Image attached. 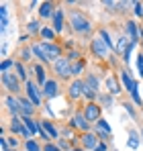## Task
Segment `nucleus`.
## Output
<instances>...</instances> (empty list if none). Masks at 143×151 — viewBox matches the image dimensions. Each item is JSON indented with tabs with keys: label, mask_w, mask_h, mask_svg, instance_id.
<instances>
[{
	"label": "nucleus",
	"mask_w": 143,
	"mask_h": 151,
	"mask_svg": "<svg viewBox=\"0 0 143 151\" xmlns=\"http://www.w3.org/2000/svg\"><path fill=\"white\" fill-rule=\"evenodd\" d=\"M33 55L41 61V63H49V61H57L61 59V47L57 43H49V41H41V43H35L31 45Z\"/></svg>",
	"instance_id": "nucleus-1"
},
{
	"label": "nucleus",
	"mask_w": 143,
	"mask_h": 151,
	"mask_svg": "<svg viewBox=\"0 0 143 151\" xmlns=\"http://www.w3.org/2000/svg\"><path fill=\"white\" fill-rule=\"evenodd\" d=\"M119 78H121V82H123V86H125V90L131 94V98H133V102L137 104V106H141L143 104V98H141V94H139V84L131 78V72H127V70H121L119 72Z\"/></svg>",
	"instance_id": "nucleus-2"
},
{
	"label": "nucleus",
	"mask_w": 143,
	"mask_h": 151,
	"mask_svg": "<svg viewBox=\"0 0 143 151\" xmlns=\"http://www.w3.org/2000/svg\"><path fill=\"white\" fill-rule=\"evenodd\" d=\"M70 25L76 33H82V35L92 31V23H90L84 14H80V12H72L70 14Z\"/></svg>",
	"instance_id": "nucleus-3"
},
{
	"label": "nucleus",
	"mask_w": 143,
	"mask_h": 151,
	"mask_svg": "<svg viewBox=\"0 0 143 151\" xmlns=\"http://www.w3.org/2000/svg\"><path fill=\"white\" fill-rule=\"evenodd\" d=\"M2 78V86L14 96V94H19L21 92V84H19V78H14V76L10 74V72H4V74L0 76Z\"/></svg>",
	"instance_id": "nucleus-4"
},
{
	"label": "nucleus",
	"mask_w": 143,
	"mask_h": 151,
	"mask_svg": "<svg viewBox=\"0 0 143 151\" xmlns=\"http://www.w3.org/2000/svg\"><path fill=\"white\" fill-rule=\"evenodd\" d=\"M25 90H27V98H29V100L33 102L35 106H41V98H43V90H39L35 82H31V80H29V82L25 84Z\"/></svg>",
	"instance_id": "nucleus-5"
},
{
	"label": "nucleus",
	"mask_w": 143,
	"mask_h": 151,
	"mask_svg": "<svg viewBox=\"0 0 143 151\" xmlns=\"http://www.w3.org/2000/svg\"><path fill=\"white\" fill-rule=\"evenodd\" d=\"M90 51L94 53L98 59H104V57H108V53H110V49L106 47V43H104L100 37H94V39H92V43H90Z\"/></svg>",
	"instance_id": "nucleus-6"
},
{
	"label": "nucleus",
	"mask_w": 143,
	"mask_h": 151,
	"mask_svg": "<svg viewBox=\"0 0 143 151\" xmlns=\"http://www.w3.org/2000/svg\"><path fill=\"white\" fill-rule=\"evenodd\" d=\"M53 70H55V74L59 76V78H70L72 76V61L68 57H61V59H57L53 63Z\"/></svg>",
	"instance_id": "nucleus-7"
},
{
	"label": "nucleus",
	"mask_w": 143,
	"mask_h": 151,
	"mask_svg": "<svg viewBox=\"0 0 143 151\" xmlns=\"http://www.w3.org/2000/svg\"><path fill=\"white\" fill-rule=\"evenodd\" d=\"M84 116L88 119V123H96V121H100L102 116H100V104H96V102H88L86 106H84Z\"/></svg>",
	"instance_id": "nucleus-8"
},
{
	"label": "nucleus",
	"mask_w": 143,
	"mask_h": 151,
	"mask_svg": "<svg viewBox=\"0 0 143 151\" xmlns=\"http://www.w3.org/2000/svg\"><path fill=\"white\" fill-rule=\"evenodd\" d=\"M70 125H72V129H78V131H82V133H88V129H90V123H88V119L84 116V112H76V114L72 116Z\"/></svg>",
	"instance_id": "nucleus-9"
},
{
	"label": "nucleus",
	"mask_w": 143,
	"mask_h": 151,
	"mask_svg": "<svg viewBox=\"0 0 143 151\" xmlns=\"http://www.w3.org/2000/svg\"><path fill=\"white\" fill-rule=\"evenodd\" d=\"M10 131H12L14 135H23L25 139H33L31 133H29L27 127H25L23 119H19V116H12V119H10Z\"/></svg>",
	"instance_id": "nucleus-10"
},
{
	"label": "nucleus",
	"mask_w": 143,
	"mask_h": 151,
	"mask_svg": "<svg viewBox=\"0 0 143 151\" xmlns=\"http://www.w3.org/2000/svg\"><path fill=\"white\" fill-rule=\"evenodd\" d=\"M96 135H98V139H104V141H108L110 139V135H113V129L110 125L104 121V119H100V121H96Z\"/></svg>",
	"instance_id": "nucleus-11"
},
{
	"label": "nucleus",
	"mask_w": 143,
	"mask_h": 151,
	"mask_svg": "<svg viewBox=\"0 0 143 151\" xmlns=\"http://www.w3.org/2000/svg\"><path fill=\"white\" fill-rule=\"evenodd\" d=\"M80 139H82V147L88 149V151H94L96 147H98V143H100V141H98V135H96V133H90V131L84 133Z\"/></svg>",
	"instance_id": "nucleus-12"
},
{
	"label": "nucleus",
	"mask_w": 143,
	"mask_h": 151,
	"mask_svg": "<svg viewBox=\"0 0 143 151\" xmlns=\"http://www.w3.org/2000/svg\"><path fill=\"white\" fill-rule=\"evenodd\" d=\"M84 90H86V84L82 82V80H74L70 84V92H68V96H70L72 100H78L80 96H84Z\"/></svg>",
	"instance_id": "nucleus-13"
},
{
	"label": "nucleus",
	"mask_w": 143,
	"mask_h": 151,
	"mask_svg": "<svg viewBox=\"0 0 143 151\" xmlns=\"http://www.w3.org/2000/svg\"><path fill=\"white\" fill-rule=\"evenodd\" d=\"M4 104H6V108H8V112H10L12 116H21V100H19L17 96L8 94V96L4 98Z\"/></svg>",
	"instance_id": "nucleus-14"
},
{
	"label": "nucleus",
	"mask_w": 143,
	"mask_h": 151,
	"mask_svg": "<svg viewBox=\"0 0 143 151\" xmlns=\"http://www.w3.org/2000/svg\"><path fill=\"white\" fill-rule=\"evenodd\" d=\"M125 31H127L131 43H139V25L135 21H127L125 23Z\"/></svg>",
	"instance_id": "nucleus-15"
},
{
	"label": "nucleus",
	"mask_w": 143,
	"mask_h": 151,
	"mask_svg": "<svg viewBox=\"0 0 143 151\" xmlns=\"http://www.w3.org/2000/svg\"><path fill=\"white\" fill-rule=\"evenodd\" d=\"M57 94H59V84H57L55 80H47L45 86H43V96H47V100H51V98H55Z\"/></svg>",
	"instance_id": "nucleus-16"
},
{
	"label": "nucleus",
	"mask_w": 143,
	"mask_h": 151,
	"mask_svg": "<svg viewBox=\"0 0 143 151\" xmlns=\"http://www.w3.org/2000/svg\"><path fill=\"white\" fill-rule=\"evenodd\" d=\"M19 100H21V116H33L35 114V104L27 96H21Z\"/></svg>",
	"instance_id": "nucleus-17"
},
{
	"label": "nucleus",
	"mask_w": 143,
	"mask_h": 151,
	"mask_svg": "<svg viewBox=\"0 0 143 151\" xmlns=\"http://www.w3.org/2000/svg\"><path fill=\"white\" fill-rule=\"evenodd\" d=\"M139 145H141V133H137L135 129H131L129 131V139H127V147L135 151Z\"/></svg>",
	"instance_id": "nucleus-18"
},
{
	"label": "nucleus",
	"mask_w": 143,
	"mask_h": 151,
	"mask_svg": "<svg viewBox=\"0 0 143 151\" xmlns=\"http://www.w3.org/2000/svg\"><path fill=\"white\" fill-rule=\"evenodd\" d=\"M55 6H53V2H41V8H39V17L41 19H53V14H55Z\"/></svg>",
	"instance_id": "nucleus-19"
},
{
	"label": "nucleus",
	"mask_w": 143,
	"mask_h": 151,
	"mask_svg": "<svg viewBox=\"0 0 143 151\" xmlns=\"http://www.w3.org/2000/svg\"><path fill=\"white\" fill-rule=\"evenodd\" d=\"M0 31H2V35L8 31V25H10V19H8V6L6 4H0Z\"/></svg>",
	"instance_id": "nucleus-20"
},
{
	"label": "nucleus",
	"mask_w": 143,
	"mask_h": 151,
	"mask_svg": "<svg viewBox=\"0 0 143 151\" xmlns=\"http://www.w3.org/2000/svg\"><path fill=\"white\" fill-rule=\"evenodd\" d=\"M64 17H66L64 8H57L55 14H53V31L55 33H61L64 31Z\"/></svg>",
	"instance_id": "nucleus-21"
},
{
	"label": "nucleus",
	"mask_w": 143,
	"mask_h": 151,
	"mask_svg": "<svg viewBox=\"0 0 143 151\" xmlns=\"http://www.w3.org/2000/svg\"><path fill=\"white\" fill-rule=\"evenodd\" d=\"M106 90H108V94H113V96L121 94L119 80H117V78H113V76H108V78H106Z\"/></svg>",
	"instance_id": "nucleus-22"
},
{
	"label": "nucleus",
	"mask_w": 143,
	"mask_h": 151,
	"mask_svg": "<svg viewBox=\"0 0 143 151\" xmlns=\"http://www.w3.org/2000/svg\"><path fill=\"white\" fill-rule=\"evenodd\" d=\"M86 90H92V92H96L98 94V86H100V80H98V76L94 74H88V78H86Z\"/></svg>",
	"instance_id": "nucleus-23"
},
{
	"label": "nucleus",
	"mask_w": 143,
	"mask_h": 151,
	"mask_svg": "<svg viewBox=\"0 0 143 151\" xmlns=\"http://www.w3.org/2000/svg\"><path fill=\"white\" fill-rule=\"evenodd\" d=\"M39 123H41V129L47 133L51 139H57V137H59V133H57V129L53 127V123H49V121H39Z\"/></svg>",
	"instance_id": "nucleus-24"
},
{
	"label": "nucleus",
	"mask_w": 143,
	"mask_h": 151,
	"mask_svg": "<svg viewBox=\"0 0 143 151\" xmlns=\"http://www.w3.org/2000/svg\"><path fill=\"white\" fill-rule=\"evenodd\" d=\"M98 37H100V39H102V41L106 43V47H108L110 51L115 49V43H113V37H110V33H108L106 29H100V31H98Z\"/></svg>",
	"instance_id": "nucleus-25"
},
{
	"label": "nucleus",
	"mask_w": 143,
	"mask_h": 151,
	"mask_svg": "<svg viewBox=\"0 0 143 151\" xmlns=\"http://www.w3.org/2000/svg\"><path fill=\"white\" fill-rule=\"evenodd\" d=\"M14 70H17V78L23 80L25 84H27V82H29V76H27V70H25L23 61H14Z\"/></svg>",
	"instance_id": "nucleus-26"
},
{
	"label": "nucleus",
	"mask_w": 143,
	"mask_h": 151,
	"mask_svg": "<svg viewBox=\"0 0 143 151\" xmlns=\"http://www.w3.org/2000/svg\"><path fill=\"white\" fill-rule=\"evenodd\" d=\"M33 70H35V76H37V82H39L41 86H45V82H47V76H45V70H43V65H41V63H37Z\"/></svg>",
	"instance_id": "nucleus-27"
},
{
	"label": "nucleus",
	"mask_w": 143,
	"mask_h": 151,
	"mask_svg": "<svg viewBox=\"0 0 143 151\" xmlns=\"http://www.w3.org/2000/svg\"><path fill=\"white\" fill-rule=\"evenodd\" d=\"M39 35H41V37H43L45 41H49V43H53V39H55V35H57V33L53 31V27H43Z\"/></svg>",
	"instance_id": "nucleus-28"
},
{
	"label": "nucleus",
	"mask_w": 143,
	"mask_h": 151,
	"mask_svg": "<svg viewBox=\"0 0 143 151\" xmlns=\"http://www.w3.org/2000/svg\"><path fill=\"white\" fill-rule=\"evenodd\" d=\"M25 151H43V147L35 139H25Z\"/></svg>",
	"instance_id": "nucleus-29"
},
{
	"label": "nucleus",
	"mask_w": 143,
	"mask_h": 151,
	"mask_svg": "<svg viewBox=\"0 0 143 151\" xmlns=\"http://www.w3.org/2000/svg\"><path fill=\"white\" fill-rule=\"evenodd\" d=\"M127 43H131L127 37H119V43H115V49L119 51V53H125V51H127V47H129Z\"/></svg>",
	"instance_id": "nucleus-30"
},
{
	"label": "nucleus",
	"mask_w": 143,
	"mask_h": 151,
	"mask_svg": "<svg viewBox=\"0 0 143 151\" xmlns=\"http://www.w3.org/2000/svg\"><path fill=\"white\" fill-rule=\"evenodd\" d=\"M41 29H43V27H39V21H29V25H27V31H29V35L41 33Z\"/></svg>",
	"instance_id": "nucleus-31"
},
{
	"label": "nucleus",
	"mask_w": 143,
	"mask_h": 151,
	"mask_svg": "<svg viewBox=\"0 0 143 151\" xmlns=\"http://www.w3.org/2000/svg\"><path fill=\"white\" fill-rule=\"evenodd\" d=\"M113 100H115V96L113 94H102V96H98V102L102 104V106H113Z\"/></svg>",
	"instance_id": "nucleus-32"
},
{
	"label": "nucleus",
	"mask_w": 143,
	"mask_h": 151,
	"mask_svg": "<svg viewBox=\"0 0 143 151\" xmlns=\"http://www.w3.org/2000/svg\"><path fill=\"white\" fill-rule=\"evenodd\" d=\"M137 47V43H129V47H127V51L123 53V61L125 63H129V59H131V55H133V49Z\"/></svg>",
	"instance_id": "nucleus-33"
},
{
	"label": "nucleus",
	"mask_w": 143,
	"mask_h": 151,
	"mask_svg": "<svg viewBox=\"0 0 143 151\" xmlns=\"http://www.w3.org/2000/svg\"><path fill=\"white\" fill-rule=\"evenodd\" d=\"M84 70V61H74L72 63V76H80Z\"/></svg>",
	"instance_id": "nucleus-34"
},
{
	"label": "nucleus",
	"mask_w": 143,
	"mask_h": 151,
	"mask_svg": "<svg viewBox=\"0 0 143 151\" xmlns=\"http://www.w3.org/2000/svg\"><path fill=\"white\" fill-rule=\"evenodd\" d=\"M10 68H14V59H2V65H0V72H8Z\"/></svg>",
	"instance_id": "nucleus-35"
},
{
	"label": "nucleus",
	"mask_w": 143,
	"mask_h": 151,
	"mask_svg": "<svg viewBox=\"0 0 143 151\" xmlns=\"http://www.w3.org/2000/svg\"><path fill=\"white\" fill-rule=\"evenodd\" d=\"M131 6H133V12L141 19V17H143V4H141V2H131Z\"/></svg>",
	"instance_id": "nucleus-36"
},
{
	"label": "nucleus",
	"mask_w": 143,
	"mask_h": 151,
	"mask_svg": "<svg viewBox=\"0 0 143 151\" xmlns=\"http://www.w3.org/2000/svg\"><path fill=\"white\" fill-rule=\"evenodd\" d=\"M123 108H125V110L129 112V116H131V119H135V116H137V112H135V108H133V104H129V102H125V104H123Z\"/></svg>",
	"instance_id": "nucleus-37"
},
{
	"label": "nucleus",
	"mask_w": 143,
	"mask_h": 151,
	"mask_svg": "<svg viewBox=\"0 0 143 151\" xmlns=\"http://www.w3.org/2000/svg\"><path fill=\"white\" fill-rule=\"evenodd\" d=\"M31 55H33V51L29 49V47H25V49L21 51V59H23V61H31Z\"/></svg>",
	"instance_id": "nucleus-38"
},
{
	"label": "nucleus",
	"mask_w": 143,
	"mask_h": 151,
	"mask_svg": "<svg viewBox=\"0 0 143 151\" xmlns=\"http://www.w3.org/2000/svg\"><path fill=\"white\" fill-rule=\"evenodd\" d=\"M57 147H59L61 151H72L70 149V143H68L66 139H57Z\"/></svg>",
	"instance_id": "nucleus-39"
},
{
	"label": "nucleus",
	"mask_w": 143,
	"mask_h": 151,
	"mask_svg": "<svg viewBox=\"0 0 143 151\" xmlns=\"http://www.w3.org/2000/svg\"><path fill=\"white\" fill-rule=\"evenodd\" d=\"M43 151H61L57 145H51V143H45V147H43Z\"/></svg>",
	"instance_id": "nucleus-40"
},
{
	"label": "nucleus",
	"mask_w": 143,
	"mask_h": 151,
	"mask_svg": "<svg viewBox=\"0 0 143 151\" xmlns=\"http://www.w3.org/2000/svg\"><path fill=\"white\" fill-rule=\"evenodd\" d=\"M94 151H106V143L102 141V143H98V147H96Z\"/></svg>",
	"instance_id": "nucleus-41"
},
{
	"label": "nucleus",
	"mask_w": 143,
	"mask_h": 151,
	"mask_svg": "<svg viewBox=\"0 0 143 151\" xmlns=\"http://www.w3.org/2000/svg\"><path fill=\"white\" fill-rule=\"evenodd\" d=\"M6 53H8V45L2 43V57H6Z\"/></svg>",
	"instance_id": "nucleus-42"
},
{
	"label": "nucleus",
	"mask_w": 143,
	"mask_h": 151,
	"mask_svg": "<svg viewBox=\"0 0 143 151\" xmlns=\"http://www.w3.org/2000/svg\"><path fill=\"white\" fill-rule=\"evenodd\" d=\"M72 151H86V149H72Z\"/></svg>",
	"instance_id": "nucleus-43"
},
{
	"label": "nucleus",
	"mask_w": 143,
	"mask_h": 151,
	"mask_svg": "<svg viewBox=\"0 0 143 151\" xmlns=\"http://www.w3.org/2000/svg\"><path fill=\"white\" fill-rule=\"evenodd\" d=\"M141 143H143V131H141Z\"/></svg>",
	"instance_id": "nucleus-44"
},
{
	"label": "nucleus",
	"mask_w": 143,
	"mask_h": 151,
	"mask_svg": "<svg viewBox=\"0 0 143 151\" xmlns=\"http://www.w3.org/2000/svg\"><path fill=\"white\" fill-rule=\"evenodd\" d=\"M8 151H17V149H8Z\"/></svg>",
	"instance_id": "nucleus-45"
},
{
	"label": "nucleus",
	"mask_w": 143,
	"mask_h": 151,
	"mask_svg": "<svg viewBox=\"0 0 143 151\" xmlns=\"http://www.w3.org/2000/svg\"><path fill=\"white\" fill-rule=\"evenodd\" d=\"M141 78H143V74H141Z\"/></svg>",
	"instance_id": "nucleus-46"
},
{
	"label": "nucleus",
	"mask_w": 143,
	"mask_h": 151,
	"mask_svg": "<svg viewBox=\"0 0 143 151\" xmlns=\"http://www.w3.org/2000/svg\"><path fill=\"white\" fill-rule=\"evenodd\" d=\"M141 90H143V88H141Z\"/></svg>",
	"instance_id": "nucleus-47"
}]
</instances>
